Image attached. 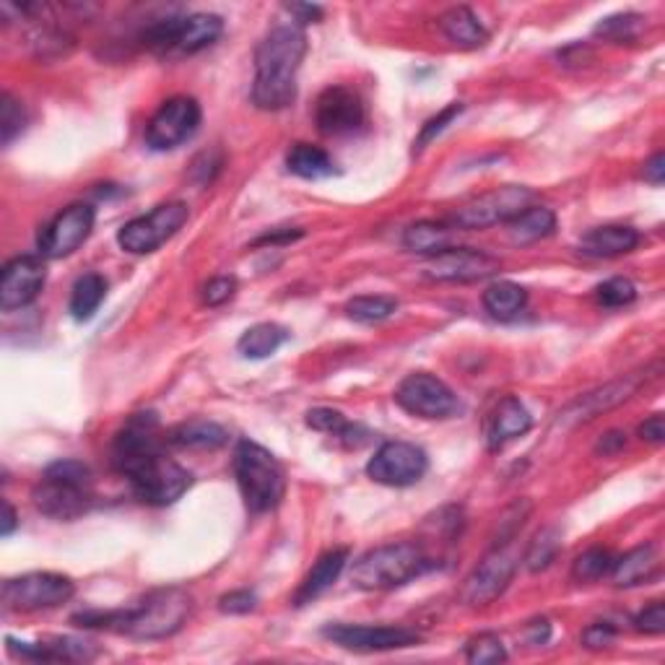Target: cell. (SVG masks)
<instances>
[{
	"label": "cell",
	"instance_id": "6da1fadb",
	"mask_svg": "<svg viewBox=\"0 0 665 665\" xmlns=\"http://www.w3.org/2000/svg\"><path fill=\"white\" fill-rule=\"evenodd\" d=\"M192 611V595L183 587H159L133 608L117 611H83L73 623L83 629H109V632L136 637V640H164L183 629Z\"/></svg>",
	"mask_w": 665,
	"mask_h": 665
},
{
	"label": "cell",
	"instance_id": "7a4b0ae2",
	"mask_svg": "<svg viewBox=\"0 0 665 665\" xmlns=\"http://www.w3.org/2000/svg\"><path fill=\"white\" fill-rule=\"evenodd\" d=\"M304 55H307V37L296 24L273 26L260 39L258 50H255V107L279 113L296 100V73H300Z\"/></svg>",
	"mask_w": 665,
	"mask_h": 665
},
{
	"label": "cell",
	"instance_id": "3957f363",
	"mask_svg": "<svg viewBox=\"0 0 665 665\" xmlns=\"http://www.w3.org/2000/svg\"><path fill=\"white\" fill-rule=\"evenodd\" d=\"M92 468L81 460H58L45 468L32 491L34 508L52 520H75L94 504Z\"/></svg>",
	"mask_w": 665,
	"mask_h": 665
},
{
	"label": "cell",
	"instance_id": "277c9868",
	"mask_svg": "<svg viewBox=\"0 0 665 665\" xmlns=\"http://www.w3.org/2000/svg\"><path fill=\"white\" fill-rule=\"evenodd\" d=\"M434 570V561L427 557L421 546L411 540L400 544H385L366 551L357 559L351 570V585L359 591H393L406 585L421 574Z\"/></svg>",
	"mask_w": 665,
	"mask_h": 665
},
{
	"label": "cell",
	"instance_id": "5b68a950",
	"mask_svg": "<svg viewBox=\"0 0 665 665\" xmlns=\"http://www.w3.org/2000/svg\"><path fill=\"white\" fill-rule=\"evenodd\" d=\"M234 478L247 510L255 515L276 510L287 494V476L281 463L258 442L242 440L234 450Z\"/></svg>",
	"mask_w": 665,
	"mask_h": 665
},
{
	"label": "cell",
	"instance_id": "8992f818",
	"mask_svg": "<svg viewBox=\"0 0 665 665\" xmlns=\"http://www.w3.org/2000/svg\"><path fill=\"white\" fill-rule=\"evenodd\" d=\"M224 32V21L217 13H190V16H172L151 24L143 32V45L154 55H196Z\"/></svg>",
	"mask_w": 665,
	"mask_h": 665
},
{
	"label": "cell",
	"instance_id": "52a82bcc",
	"mask_svg": "<svg viewBox=\"0 0 665 665\" xmlns=\"http://www.w3.org/2000/svg\"><path fill=\"white\" fill-rule=\"evenodd\" d=\"M530 206L533 190H528V187L502 185L457 208L453 217H450V224H453L457 232H474V229L510 224L512 219L520 217V213Z\"/></svg>",
	"mask_w": 665,
	"mask_h": 665
},
{
	"label": "cell",
	"instance_id": "ba28073f",
	"mask_svg": "<svg viewBox=\"0 0 665 665\" xmlns=\"http://www.w3.org/2000/svg\"><path fill=\"white\" fill-rule=\"evenodd\" d=\"M190 219V208L183 200H170V203L156 206L154 211L143 213L133 221H128L117 232V245L130 255H149L170 242Z\"/></svg>",
	"mask_w": 665,
	"mask_h": 665
},
{
	"label": "cell",
	"instance_id": "9c48e42d",
	"mask_svg": "<svg viewBox=\"0 0 665 665\" xmlns=\"http://www.w3.org/2000/svg\"><path fill=\"white\" fill-rule=\"evenodd\" d=\"M75 593V582L58 572H30L5 580L3 606L9 611H47L68 603Z\"/></svg>",
	"mask_w": 665,
	"mask_h": 665
},
{
	"label": "cell",
	"instance_id": "30bf717a",
	"mask_svg": "<svg viewBox=\"0 0 665 665\" xmlns=\"http://www.w3.org/2000/svg\"><path fill=\"white\" fill-rule=\"evenodd\" d=\"M128 481L130 487H133V494L141 499L143 504H151V508H170V504H175L177 499L190 489L192 476L190 470L179 466L172 457L159 453L156 457H151L149 463H143L141 468H136L133 474L128 476Z\"/></svg>",
	"mask_w": 665,
	"mask_h": 665
},
{
	"label": "cell",
	"instance_id": "8fae6325",
	"mask_svg": "<svg viewBox=\"0 0 665 665\" xmlns=\"http://www.w3.org/2000/svg\"><path fill=\"white\" fill-rule=\"evenodd\" d=\"M164 442L166 436L162 440L159 419L154 413H133L113 440V453H109L113 455V468L128 478L151 457L164 453Z\"/></svg>",
	"mask_w": 665,
	"mask_h": 665
},
{
	"label": "cell",
	"instance_id": "7c38bea8",
	"mask_svg": "<svg viewBox=\"0 0 665 665\" xmlns=\"http://www.w3.org/2000/svg\"><path fill=\"white\" fill-rule=\"evenodd\" d=\"M200 128V104L192 96H172L151 115L145 143L154 151H170L190 141Z\"/></svg>",
	"mask_w": 665,
	"mask_h": 665
},
{
	"label": "cell",
	"instance_id": "4fadbf2b",
	"mask_svg": "<svg viewBox=\"0 0 665 665\" xmlns=\"http://www.w3.org/2000/svg\"><path fill=\"white\" fill-rule=\"evenodd\" d=\"M395 404L419 419H450L460 411L457 395L429 372L408 374L395 390Z\"/></svg>",
	"mask_w": 665,
	"mask_h": 665
},
{
	"label": "cell",
	"instance_id": "5bb4252c",
	"mask_svg": "<svg viewBox=\"0 0 665 665\" xmlns=\"http://www.w3.org/2000/svg\"><path fill=\"white\" fill-rule=\"evenodd\" d=\"M517 572V557L512 553L510 544L504 546H491V551L478 561V567L468 574L466 585H463L460 598L470 608H483L497 598H502V593L508 591L512 578Z\"/></svg>",
	"mask_w": 665,
	"mask_h": 665
},
{
	"label": "cell",
	"instance_id": "9a60e30c",
	"mask_svg": "<svg viewBox=\"0 0 665 665\" xmlns=\"http://www.w3.org/2000/svg\"><path fill=\"white\" fill-rule=\"evenodd\" d=\"M429 470V457L421 447L411 445V442H385L377 453L372 455V460L366 463V474L374 483H383V487H413Z\"/></svg>",
	"mask_w": 665,
	"mask_h": 665
},
{
	"label": "cell",
	"instance_id": "2e32d148",
	"mask_svg": "<svg viewBox=\"0 0 665 665\" xmlns=\"http://www.w3.org/2000/svg\"><path fill=\"white\" fill-rule=\"evenodd\" d=\"M96 211L89 203H73L55 217L50 224L39 232L37 247L39 255L47 260H60L73 255L83 242L89 240V234L94 232Z\"/></svg>",
	"mask_w": 665,
	"mask_h": 665
},
{
	"label": "cell",
	"instance_id": "e0dca14e",
	"mask_svg": "<svg viewBox=\"0 0 665 665\" xmlns=\"http://www.w3.org/2000/svg\"><path fill=\"white\" fill-rule=\"evenodd\" d=\"M332 644L353 653H385L419 644L421 634L408 627H372V623H330L323 629Z\"/></svg>",
	"mask_w": 665,
	"mask_h": 665
},
{
	"label": "cell",
	"instance_id": "ac0fdd59",
	"mask_svg": "<svg viewBox=\"0 0 665 665\" xmlns=\"http://www.w3.org/2000/svg\"><path fill=\"white\" fill-rule=\"evenodd\" d=\"M502 268L494 255L474 247H447L427 258L424 276L436 283H474L494 276Z\"/></svg>",
	"mask_w": 665,
	"mask_h": 665
},
{
	"label": "cell",
	"instance_id": "d6986e66",
	"mask_svg": "<svg viewBox=\"0 0 665 665\" xmlns=\"http://www.w3.org/2000/svg\"><path fill=\"white\" fill-rule=\"evenodd\" d=\"M644 383H648V372H634L616 377L603 387H595V390L587 395H580L574 404H570L559 413V424H582V421H591L595 416L611 411V408L627 404Z\"/></svg>",
	"mask_w": 665,
	"mask_h": 665
},
{
	"label": "cell",
	"instance_id": "ffe728a7",
	"mask_svg": "<svg viewBox=\"0 0 665 665\" xmlns=\"http://www.w3.org/2000/svg\"><path fill=\"white\" fill-rule=\"evenodd\" d=\"M47 268L42 255H19L11 262H5L3 276H0V307L5 312L30 307L45 289Z\"/></svg>",
	"mask_w": 665,
	"mask_h": 665
},
{
	"label": "cell",
	"instance_id": "44dd1931",
	"mask_svg": "<svg viewBox=\"0 0 665 665\" xmlns=\"http://www.w3.org/2000/svg\"><path fill=\"white\" fill-rule=\"evenodd\" d=\"M317 130L325 136H349L364 125V104L349 86H328L315 102Z\"/></svg>",
	"mask_w": 665,
	"mask_h": 665
},
{
	"label": "cell",
	"instance_id": "7402d4cb",
	"mask_svg": "<svg viewBox=\"0 0 665 665\" xmlns=\"http://www.w3.org/2000/svg\"><path fill=\"white\" fill-rule=\"evenodd\" d=\"M530 427L533 416L528 408L523 406V400L515 398V395H508V398L499 400L489 411L487 424H483V434H487L489 450H502L508 442L528 434Z\"/></svg>",
	"mask_w": 665,
	"mask_h": 665
},
{
	"label": "cell",
	"instance_id": "603a6c76",
	"mask_svg": "<svg viewBox=\"0 0 665 665\" xmlns=\"http://www.w3.org/2000/svg\"><path fill=\"white\" fill-rule=\"evenodd\" d=\"M9 650L13 655L24 657V661H42V663H86L96 657V648L92 642L73 640V637H55V640L32 644L16 642L9 637Z\"/></svg>",
	"mask_w": 665,
	"mask_h": 665
},
{
	"label": "cell",
	"instance_id": "cb8c5ba5",
	"mask_svg": "<svg viewBox=\"0 0 665 665\" xmlns=\"http://www.w3.org/2000/svg\"><path fill=\"white\" fill-rule=\"evenodd\" d=\"M346 564H349V549L325 551L323 557L312 564L307 578L302 580L300 591L294 593V606H307V603L320 598L328 587H332V582L341 578Z\"/></svg>",
	"mask_w": 665,
	"mask_h": 665
},
{
	"label": "cell",
	"instance_id": "d4e9b609",
	"mask_svg": "<svg viewBox=\"0 0 665 665\" xmlns=\"http://www.w3.org/2000/svg\"><path fill=\"white\" fill-rule=\"evenodd\" d=\"M640 245V232L634 226L608 224L591 229L580 242V253L591 258H619Z\"/></svg>",
	"mask_w": 665,
	"mask_h": 665
},
{
	"label": "cell",
	"instance_id": "484cf974",
	"mask_svg": "<svg viewBox=\"0 0 665 665\" xmlns=\"http://www.w3.org/2000/svg\"><path fill=\"white\" fill-rule=\"evenodd\" d=\"M436 24H440L442 34L455 47H460V50H478V47H483L489 42V32L483 30L476 13L466 9V5H455V9L445 11Z\"/></svg>",
	"mask_w": 665,
	"mask_h": 665
},
{
	"label": "cell",
	"instance_id": "4316f807",
	"mask_svg": "<svg viewBox=\"0 0 665 665\" xmlns=\"http://www.w3.org/2000/svg\"><path fill=\"white\" fill-rule=\"evenodd\" d=\"M657 572V551L653 544L637 546V549L627 551L623 557L614 559L611 580L616 587H637L648 582Z\"/></svg>",
	"mask_w": 665,
	"mask_h": 665
},
{
	"label": "cell",
	"instance_id": "83f0119b",
	"mask_svg": "<svg viewBox=\"0 0 665 665\" xmlns=\"http://www.w3.org/2000/svg\"><path fill=\"white\" fill-rule=\"evenodd\" d=\"M226 440H229L226 429L217 424V421H206V419L183 421V424L170 429V434H166V442H170V445L183 450H219L226 445Z\"/></svg>",
	"mask_w": 665,
	"mask_h": 665
},
{
	"label": "cell",
	"instance_id": "f1b7e54d",
	"mask_svg": "<svg viewBox=\"0 0 665 665\" xmlns=\"http://www.w3.org/2000/svg\"><path fill=\"white\" fill-rule=\"evenodd\" d=\"M455 232L457 229L453 224H445V221H416V224L406 229L404 247L408 253L432 258V255L442 253V249L453 247Z\"/></svg>",
	"mask_w": 665,
	"mask_h": 665
},
{
	"label": "cell",
	"instance_id": "f546056e",
	"mask_svg": "<svg viewBox=\"0 0 665 665\" xmlns=\"http://www.w3.org/2000/svg\"><path fill=\"white\" fill-rule=\"evenodd\" d=\"M553 229H557V213L546 206H530L510 221L508 234L512 245H530V242L551 237Z\"/></svg>",
	"mask_w": 665,
	"mask_h": 665
},
{
	"label": "cell",
	"instance_id": "4dcf8cb0",
	"mask_svg": "<svg viewBox=\"0 0 665 665\" xmlns=\"http://www.w3.org/2000/svg\"><path fill=\"white\" fill-rule=\"evenodd\" d=\"M287 170L302 179H325L336 175V162L320 145L294 143L287 154Z\"/></svg>",
	"mask_w": 665,
	"mask_h": 665
},
{
	"label": "cell",
	"instance_id": "1f68e13d",
	"mask_svg": "<svg viewBox=\"0 0 665 665\" xmlns=\"http://www.w3.org/2000/svg\"><path fill=\"white\" fill-rule=\"evenodd\" d=\"M528 304V291L515 281H497L483 291V307L494 320H515Z\"/></svg>",
	"mask_w": 665,
	"mask_h": 665
},
{
	"label": "cell",
	"instance_id": "d6a6232c",
	"mask_svg": "<svg viewBox=\"0 0 665 665\" xmlns=\"http://www.w3.org/2000/svg\"><path fill=\"white\" fill-rule=\"evenodd\" d=\"M307 427L315 429V432L338 436L346 447L364 445L366 436H370V432H366L364 427L351 424V421L346 419L341 411H336V408H312V411H307Z\"/></svg>",
	"mask_w": 665,
	"mask_h": 665
},
{
	"label": "cell",
	"instance_id": "836d02e7",
	"mask_svg": "<svg viewBox=\"0 0 665 665\" xmlns=\"http://www.w3.org/2000/svg\"><path fill=\"white\" fill-rule=\"evenodd\" d=\"M287 341H289L287 328H281V325L276 323H258L242 332V338L237 341V351L245 359H268L270 353L279 351Z\"/></svg>",
	"mask_w": 665,
	"mask_h": 665
},
{
	"label": "cell",
	"instance_id": "e575fe53",
	"mask_svg": "<svg viewBox=\"0 0 665 665\" xmlns=\"http://www.w3.org/2000/svg\"><path fill=\"white\" fill-rule=\"evenodd\" d=\"M107 296V281L100 273H83L79 281L73 283L71 291V315L73 320H92L100 310V304Z\"/></svg>",
	"mask_w": 665,
	"mask_h": 665
},
{
	"label": "cell",
	"instance_id": "d590c367",
	"mask_svg": "<svg viewBox=\"0 0 665 665\" xmlns=\"http://www.w3.org/2000/svg\"><path fill=\"white\" fill-rule=\"evenodd\" d=\"M395 310H398V302H395L393 296H383V294L353 296V300L346 304V315H349L353 323H364V325L383 323Z\"/></svg>",
	"mask_w": 665,
	"mask_h": 665
},
{
	"label": "cell",
	"instance_id": "8d00e7d4",
	"mask_svg": "<svg viewBox=\"0 0 665 665\" xmlns=\"http://www.w3.org/2000/svg\"><path fill=\"white\" fill-rule=\"evenodd\" d=\"M559 549H561L559 530L544 528L540 533H536V538L530 540L528 551H525V567H528L530 572L549 570V567L553 564V559H557Z\"/></svg>",
	"mask_w": 665,
	"mask_h": 665
},
{
	"label": "cell",
	"instance_id": "74e56055",
	"mask_svg": "<svg viewBox=\"0 0 665 665\" xmlns=\"http://www.w3.org/2000/svg\"><path fill=\"white\" fill-rule=\"evenodd\" d=\"M614 559H616L614 553L608 549H600V546L587 549L585 553H580V557L574 559L572 580L574 582H598L606 578V574H611Z\"/></svg>",
	"mask_w": 665,
	"mask_h": 665
},
{
	"label": "cell",
	"instance_id": "f35d334b",
	"mask_svg": "<svg viewBox=\"0 0 665 665\" xmlns=\"http://www.w3.org/2000/svg\"><path fill=\"white\" fill-rule=\"evenodd\" d=\"M466 661L470 665H494L508 661V650L497 634L483 632L466 644Z\"/></svg>",
	"mask_w": 665,
	"mask_h": 665
},
{
	"label": "cell",
	"instance_id": "ab89813d",
	"mask_svg": "<svg viewBox=\"0 0 665 665\" xmlns=\"http://www.w3.org/2000/svg\"><path fill=\"white\" fill-rule=\"evenodd\" d=\"M642 26L640 13H614V16L600 19L595 26V34L611 42H632Z\"/></svg>",
	"mask_w": 665,
	"mask_h": 665
},
{
	"label": "cell",
	"instance_id": "60d3db41",
	"mask_svg": "<svg viewBox=\"0 0 665 665\" xmlns=\"http://www.w3.org/2000/svg\"><path fill=\"white\" fill-rule=\"evenodd\" d=\"M595 300H598L600 307H627L637 300V287L634 281L623 279V276H614V279L603 281L595 289Z\"/></svg>",
	"mask_w": 665,
	"mask_h": 665
},
{
	"label": "cell",
	"instance_id": "b9f144b4",
	"mask_svg": "<svg viewBox=\"0 0 665 665\" xmlns=\"http://www.w3.org/2000/svg\"><path fill=\"white\" fill-rule=\"evenodd\" d=\"M24 128H26L24 107H21V102H16L9 92H5L0 96V138H3V145H11L13 138L24 133Z\"/></svg>",
	"mask_w": 665,
	"mask_h": 665
},
{
	"label": "cell",
	"instance_id": "7bdbcfd3",
	"mask_svg": "<svg viewBox=\"0 0 665 665\" xmlns=\"http://www.w3.org/2000/svg\"><path fill=\"white\" fill-rule=\"evenodd\" d=\"M530 515V502H525V499H520V502L512 504V508L504 512L502 517H499V533L494 538V546H504L512 544L520 530H523L525 520Z\"/></svg>",
	"mask_w": 665,
	"mask_h": 665
},
{
	"label": "cell",
	"instance_id": "ee69618b",
	"mask_svg": "<svg viewBox=\"0 0 665 665\" xmlns=\"http://www.w3.org/2000/svg\"><path fill=\"white\" fill-rule=\"evenodd\" d=\"M460 113H463V104H460V102H453V104H447V107L442 109L440 115H434L432 120H427V122H424V128H421L419 138H416V141H413V154H421V151H424L427 145L432 143L434 138L440 136L442 130H445L447 125L453 122L455 117L460 115Z\"/></svg>",
	"mask_w": 665,
	"mask_h": 665
},
{
	"label": "cell",
	"instance_id": "f6af8a7d",
	"mask_svg": "<svg viewBox=\"0 0 665 665\" xmlns=\"http://www.w3.org/2000/svg\"><path fill=\"white\" fill-rule=\"evenodd\" d=\"M221 166H224V159H221L219 151H203V154H200L196 162H192L190 177L196 179L200 187H206V185L213 183V177L219 175Z\"/></svg>",
	"mask_w": 665,
	"mask_h": 665
},
{
	"label": "cell",
	"instance_id": "bcb514c9",
	"mask_svg": "<svg viewBox=\"0 0 665 665\" xmlns=\"http://www.w3.org/2000/svg\"><path fill=\"white\" fill-rule=\"evenodd\" d=\"M237 291V279L234 276H217L203 287V302L208 307H221L226 304Z\"/></svg>",
	"mask_w": 665,
	"mask_h": 665
},
{
	"label": "cell",
	"instance_id": "7dc6e473",
	"mask_svg": "<svg viewBox=\"0 0 665 665\" xmlns=\"http://www.w3.org/2000/svg\"><path fill=\"white\" fill-rule=\"evenodd\" d=\"M634 627L644 634H663L665 632V603L653 600L648 608L637 614Z\"/></svg>",
	"mask_w": 665,
	"mask_h": 665
},
{
	"label": "cell",
	"instance_id": "c3c4849f",
	"mask_svg": "<svg viewBox=\"0 0 665 665\" xmlns=\"http://www.w3.org/2000/svg\"><path fill=\"white\" fill-rule=\"evenodd\" d=\"M614 640H616V627L608 621H595L582 632V644H585L587 650H603L608 648V644H614Z\"/></svg>",
	"mask_w": 665,
	"mask_h": 665
},
{
	"label": "cell",
	"instance_id": "681fc988",
	"mask_svg": "<svg viewBox=\"0 0 665 665\" xmlns=\"http://www.w3.org/2000/svg\"><path fill=\"white\" fill-rule=\"evenodd\" d=\"M255 603H258V598H255L253 591H232L221 595L219 608L224 614H249L255 608Z\"/></svg>",
	"mask_w": 665,
	"mask_h": 665
},
{
	"label": "cell",
	"instance_id": "f907efd6",
	"mask_svg": "<svg viewBox=\"0 0 665 665\" xmlns=\"http://www.w3.org/2000/svg\"><path fill=\"white\" fill-rule=\"evenodd\" d=\"M637 434L642 436L644 442H653V445H661L665 440V421L661 413H653L650 419H644L640 429H637Z\"/></svg>",
	"mask_w": 665,
	"mask_h": 665
},
{
	"label": "cell",
	"instance_id": "816d5d0a",
	"mask_svg": "<svg viewBox=\"0 0 665 665\" xmlns=\"http://www.w3.org/2000/svg\"><path fill=\"white\" fill-rule=\"evenodd\" d=\"M302 229H276V232L262 234V237L255 242V245H287V242H294L302 237Z\"/></svg>",
	"mask_w": 665,
	"mask_h": 665
},
{
	"label": "cell",
	"instance_id": "f5cc1de1",
	"mask_svg": "<svg viewBox=\"0 0 665 665\" xmlns=\"http://www.w3.org/2000/svg\"><path fill=\"white\" fill-rule=\"evenodd\" d=\"M289 13H294L296 21L300 24H315V21L323 19V9L320 5H307V3H289L287 5Z\"/></svg>",
	"mask_w": 665,
	"mask_h": 665
},
{
	"label": "cell",
	"instance_id": "db71d44e",
	"mask_svg": "<svg viewBox=\"0 0 665 665\" xmlns=\"http://www.w3.org/2000/svg\"><path fill=\"white\" fill-rule=\"evenodd\" d=\"M623 445H627V434H623V432H608L598 440V445H595V453L614 455V453H619Z\"/></svg>",
	"mask_w": 665,
	"mask_h": 665
},
{
	"label": "cell",
	"instance_id": "11a10c76",
	"mask_svg": "<svg viewBox=\"0 0 665 665\" xmlns=\"http://www.w3.org/2000/svg\"><path fill=\"white\" fill-rule=\"evenodd\" d=\"M642 177L648 179L650 185H663V179H665V156L663 154H655L653 159H650V162H644Z\"/></svg>",
	"mask_w": 665,
	"mask_h": 665
},
{
	"label": "cell",
	"instance_id": "9f6ffc18",
	"mask_svg": "<svg viewBox=\"0 0 665 665\" xmlns=\"http://www.w3.org/2000/svg\"><path fill=\"white\" fill-rule=\"evenodd\" d=\"M525 637H528V644H546L551 637V623L549 619H536L528 623V629H525Z\"/></svg>",
	"mask_w": 665,
	"mask_h": 665
},
{
	"label": "cell",
	"instance_id": "6f0895ef",
	"mask_svg": "<svg viewBox=\"0 0 665 665\" xmlns=\"http://www.w3.org/2000/svg\"><path fill=\"white\" fill-rule=\"evenodd\" d=\"M16 525H19L16 510H13L9 499H5V502H3V525H0V536H3V538H9L11 533L16 530Z\"/></svg>",
	"mask_w": 665,
	"mask_h": 665
}]
</instances>
